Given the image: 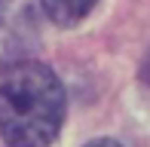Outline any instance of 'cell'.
Returning a JSON list of instances; mask_svg holds the SVG:
<instances>
[{
	"label": "cell",
	"mask_w": 150,
	"mask_h": 147,
	"mask_svg": "<svg viewBox=\"0 0 150 147\" xmlns=\"http://www.w3.org/2000/svg\"><path fill=\"white\" fill-rule=\"evenodd\" d=\"M86 147H122V144L110 141V138H98V141H92V144H86Z\"/></svg>",
	"instance_id": "obj_4"
},
{
	"label": "cell",
	"mask_w": 150,
	"mask_h": 147,
	"mask_svg": "<svg viewBox=\"0 0 150 147\" xmlns=\"http://www.w3.org/2000/svg\"><path fill=\"white\" fill-rule=\"evenodd\" d=\"M40 3H43V12L55 25H64L67 28V25H77L98 0H40Z\"/></svg>",
	"instance_id": "obj_2"
},
{
	"label": "cell",
	"mask_w": 150,
	"mask_h": 147,
	"mask_svg": "<svg viewBox=\"0 0 150 147\" xmlns=\"http://www.w3.org/2000/svg\"><path fill=\"white\" fill-rule=\"evenodd\" d=\"M144 74H147V80H150V61H147V68H144Z\"/></svg>",
	"instance_id": "obj_5"
},
{
	"label": "cell",
	"mask_w": 150,
	"mask_h": 147,
	"mask_svg": "<svg viewBox=\"0 0 150 147\" xmlns=\"http://www.w3.org/2000/svg\"><path fill=\"white\" fill-rule=\"evenodd\" d=\"M64 119V89L46 64L16 61L0 80V135L9 147H49Z\"/></svg>",
	"instance_id": "obj_1"
},
{
	"label": "cell",
	"mask_w": 150,
	"mask_h": 147,
	"mask_svg": "<svg viewBox=\"0 0 150 147\" xmlns=\"http://www.w3.org/2000/svg\"><path fill=\"white\" fill-rule=\"evenodd\" d=\"M18 61V43L12 37V31H6L0 25V68H12Z\"/></svg>",
	"instance_id": "obj_3"
}]
</instances>
